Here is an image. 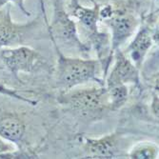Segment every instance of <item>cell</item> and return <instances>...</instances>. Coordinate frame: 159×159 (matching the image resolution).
I'll return each instance as SVG.
<instances>
[{
	"mask_svg": "<svg viewBox=\"0 0 159 159\" xmlns=\"http://www.w3.org/2000/svg\"><path fill=\"white\" fill-rule=\"evenodd\" d=\"M51 40L57 53V82L59 86L68 91L92 80L98 82L100 85H104L103 82L99 81L96 75L99 67L98 60L65 56L56 43L52 39Z\"/></svg>",
	"mask_w": 159,
	"mask_h": 159,
	"instance_id": "cell-1",
	"label": "cell"
},
{
	"mask_svg": "<svg viewBox=\"0 0 159 159\" xmlns=\"http://www.w3.org/2000/svg\"><path fill=\"white\" fill-rule=\"evenodd\" d=\"M53 17L51 24L47 23L51 39L61 46L75 50L76 52L87 53L90 47L83 43L78 35L76 23L70 18L64 7L63 0H53Z\"/></svg>",
	"mask_w": 159,
	"mask_h": 159,
	"instance_id": "cell-2",
	"label": "cell"
},
{
	"mask_svg": "<svg viewBox=\"0 0 159 159\" xmlns=\"http://www.w3.org/2000/svg\"><path fill=\"white\" fill-rule=\"evenodd\" d=\"M99 20L111 30V52L119 49L121 45L134 34L139 25L135 14L126 9H112L107 6L99 10Z\"/></svg>",
	"mask_w": 159,
	"mask_h": 159,
	"instance_id": "cell-3",
	"label": "cell"
},
{
	"mask_svg": "<svg viewBox=\"0 0 159 159\" xmlns=\"http://www.w3.org/2000/svg\"><path fill=\"white\" fill-rule=\"evenodd\" d=\"M58 101L75 111L84 114L100 112L109 110L106 87H91L83 89H70L63 93Z\"/></svg>",
	"mask_w": 159,
	"mask_h": 159,
	"instance_id": "cell-4",
	"label": "cell"
},
{
	"mask_svg": "<svg viewBox=\"0 0 159 159\" xmlns=\"http://www.w3.org/2000/svg\"><path fill=\"white\" fill-rule=\"evenodd\" d=\"M71 14L78 20L81 28L87 33L90 34V40L98 51V56L100 58L101 53L106 54V47L109 45L108 35L98 31L97 23L99 21V10L100 6L94 4L93 8H86L78 3L77 0H71Z\"/></svg>",
	"mask_w": 159,
	"mask_h": 159,
	"instance_id": "cell-5",
	"label": "cell"
},
{
	"mask_svg": "<svg viewBox=\"0 0 159 159\" xmlns=\"http://www.w3.org/2000/svg\"><path fill=\"white\" fill-rule=\"evenodd\" d=\"M1 57L5 65L16 75L19 71L33 73L44 65V57L35 50L29 47L5 49L1 52Z\"/></svg>",
	"mask_w": 159,
	"mask_h": 159,
	"instance_id": "cell-6",
	"label": "cell"
},
{
	"mask_svg": "<svg viewBox=\"0 0 159 159\" xmlns=\"http://www.w3.org/2000/svg\"><path fill=\"white\" fill-rule=\"evenodd\" d=\"M113 52L115 54V63L104 85L106 87L115 84L127 85L128 83L139 85L138 68L120 49H116Z\"/></svg>",
	"mask_w": 159,
	"mask_h": 159,
	"instance_id": "cell-7",
	"label": "cell"
},
{
	"mask_svg": "<svg viewBox=\"0 0 159 159\" xmlns=\"http://www.w3.org/2000/svg\"><path fill=\"white\" fill-rule=\"evenodd\" d=\"M37 21L30 24L18 25L13 23L11 18L10 6H6L0 10V48L10 46L20 42L27 31H32Z\"/></svg>",
	"mask_w": 159,
	"mask_h": 159,
	"instance_id": "cell-8",
	"label": "cell"
},
{
	"mask_svg": "<svg viewBox=\"0 0 159 159\" xmlns=\"http://www.w3.org/2000/svg\"><path fill=\"white\" fill-rule=\"evenodd\" d=\"M118 134L114 133L100 138H85L83 148L88 158H113L118 147Z\"/></svg>",
	"mask_w": 159,
	"mask_h": 159,
	"instance_id": "cell-9",
	"label": "cell"
},
{
	"mask_svg": "<svg viewBox=\"0 0 159 159\" xmlns=\"http://www.w3.org/2000/svg\"><path fill=\"white\" fill-rule=\"evenodd\" d=\"M148 27H141L134 40L127 48L131 61L139 69L144 57L153 44V37Z\"/></svg>",
	"mask_w": 159,
	"mask_h": 159,
	"instance_id": "cell-10",
	"label": "cell"
},
{
	"mask_svg": "<svg viewBox=\"0 0 159 159\" xmlns=\"http://www.w3.org/2000/svg\"><path fill=\"white\" fill-rule=\"evenodd\" d=\"M25 134V125L16 116L7 115L0 119V136L4 139L16 142L19 141Z\"/></svg>",
	"mask_w": 159,
	"mask_h": 159,
	"instance_id": "cell-11",
	"label": "cell"
},
{
	"mask_svg": "<svg viewBox=\"0 0 159 159\" xmlns=\"http://www.w3.org/2000/svg\"><path fill=\"white\" fill-rule=\"evenodd\" d=\"M106 90L110 111H117L126 104L129 96V90L126 84L108 86Z\"/></svg>",
	"mask_w": 159,
	"mask_h": 159,
	"instance_id": "cell-12",
	"label": "cell"
},
{
	"mask_svg": "<svg viewBox=\"0 0 159 159\" xmlns=\"http://www.w3.org/2000/svg\"><path fill=\"white\" fill-rule=\"evenodd\" d=\"M129 158L155 159L158 158V146L152 142H140L129 151Z\"/></svg>",
	"mask_w": 159,
	"mask_h": 159,
	"instance_id": "cell-13",
	"label": "cell"
},
{
	"mask_svg": "<svg viewBox=\"0 0 159 159\" xmlns=\"http://www.w3.org/2000/svg\"><path fill=\"white\" fill-rule=\"evenodd\" d=\"M11 151H13V146L11 143L6 142L2 136H0V158L10 156L9 154H5V153Z\"/></svg>",
	"mask_w": 159,
	"mask_h": 159,
	"instance_id": "cell-14",
	"label": "cell"
},
{
	"mask_svg": "<svg viewBox=\"0 0 159 159\" xmlns=\"http://www.w3.org/2000/svg\"><path fill=\"white\" fill-rule=\"evenodd\" d=\"M152 112L154 113L155 116L158 117V96H156V95H154L153 100L152 102Z\"/></svg>",
	"mask_w": 159,
	"mask_h": 159,
	"instance_id": "cell-15",
	"label": "cell"
},
{
	"mask_svg": "<svg viewBox=\"0 0 159 159\" xmlns=\"http://www.w3.org/2000/svg\"><path fill=\"white\" fill-rule=\"evenodd\" d=\"M10 1H11V2H13V3H16V5H18V7L21 9V11L26 14V16H31V13L25 9L24 3H23V0H10Z\"/></svg>",
	"mask_w": 159,
	"mask_h": 159,
	"instance_id": "cell-16",
	"label": "cell"
}]
</instances>
